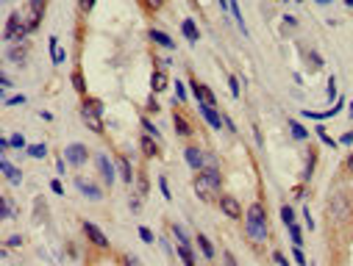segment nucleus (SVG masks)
I'll return each instance as SVG.
<instances>
[{"instance_id": "1", "label": "nucleus", "mask_w": 353, "mask_h": 266, "mask_svg": "<svg viewBox=\"0 0 353 266\" xmlns=\"http://www.w3.org/2000/svg\"><path fill=\"white\" fill-rule=\"evenodd\" d=\"M248 236L253 241H264L267 238V213H264L262 202H253L248 208Z\"/></svg>"}, {"instance_id": "2", "label": "nucleus", "mask_w": 353, "mask_h": 266, "mask_svg": "<svg viewBox=\"0 0 353 266\" xmlns=\"http://www.w3.org/2000/svg\"><path fill=\"white\" fill-rule=\"evenodd\" d=\"M328 213L334 222H347V219L353 216V208H350V200H347L345 194H334L328 202Z\"/></svg>"}, {"instance_id": "3", "label": "nucleus", "mask_w": 353, "mask_h": 266, "mask_svg": "<svg viewBox=\"0 0 353 266\" xmlns=\"http://www.w3.org/2000/svg\"><path fill=\"white\" fill-rule=\"evenodd\" d=\"M81 119H84V125L92 130V133H103V122H100V111H97L95 106H89V103H84L81 106Z\"/></svg>"}, {"instance_id": "4", "label": "nucleus", "mask_w": 353, "mask_h": 266, "mask_svg": "<svg viewBox=\"0 0 353 266\" xmlns=\"http://www.w3.org/2000/svg\"><path fill=\"white\" fill-rule=\"evenodd\" d=\"M25 31H28V25L23 23V17L20 14H12L6 23V39H23Z\"/></svg>"}, {"instance_id": "5", "label": "nucleus", "mask_w": 353, "mask_h": 266, "mask_svg": "<svg viewBox=\"0 0 353 266\" xmlns=\"http://www.w3.org/2000/svg\"><path fill=\"white\" fill-rule=\"evenodd\" d=\"M86 147L84 144H70V147L64 150V158H67V164H72V166H81L86 161Z\"/></svg>"}, {"instance_id": "6", "label": "nucleus", "mask_w": 353, "mask_h": 266, "mask_svg": "<svg viewBox=\"0 0 353 266\" xmlns=\"http://www.w3.org/2000/svg\"><path fill=\"white\" fill-rule=\"evenodd\" d=\"M84 233L92 238V244H95V247H108V238L103 236V230L95 225V222H84Z\"/></svg>"}, {"instance_id": "7", "label": "nucleus", "mask_w": 353, "mask_h": 266, "mask_svg": "<svg viewBox=\"0 0 353 266\" xmlns=\"http://www.w3.org/2000/svg\"><path fill=\"white\" fill-rule=\"evenodd\" d=\"M195 191H198V194L203 197L206 202H211V197H214V191H217V189L203 177V172H198V177H195Z\"/></svg>"}, {"instance_id": "8", "label": "nucleus", "mask_w": 353, "mask_h": 266, "mask_svg": "<svg viewBox=\"0 0 353 266\" xmlns=\"http://www.w3.org/2000/svg\"><path fill=\"white\" fill-rule=\"evenodd\" d=\"M184 155H186V164H189L192 169H195V172H203V164H206V153H200L198 147H189V150H186Z\"/></svg>"}, {"instance_id": "9", "label": "nucleus", "mask_w": 353, "mask_h": 266, "mask_svg": "<svg viewBox=\"0 0 353 266\" xmlns=\"http://www.w3.org/2000/svg\"><path fill=\"white\" fill-rule=\"evenodd\" d=\"M192 92H195V97H198L200 106H214V95L209 92V86H203V83L192 81Z\"/></svg>"}, {"instance_id": "10", "label": "nucleus", "mask_w": 353, "mask_h": 266, "mask_svg": "<svg viewBox=\"0 0 353 266\" xmlns=\"http://www.w3.org/2000/svg\"><path fill=\"white\" fill-rule=\"evenodd\" d=\"M220 208H222V213L225 216H231V219H240L242 216V208H240V202L233 200V197H220Z\"/></svg>"}, {"instance_id": "11", "label": "nucleus", "mask_w": 353, "mask_h": 266, "mask_svg": "<svg viewBox=\"0 0 353 266\" xmlns=\"http://www.w3.org/2000/svg\"><path fill=\"white\" fill-rule=\"evenodd\" d=\"M0 169H3V175L9 177V183H14V186H20V183H23V172H20V169H14V166L9 164V158H6V155L0 158Z\"/></svg>"}, {"instance_id": "12", "label": "nucleus", "mask_w": 353, "mask_h": 266, "mask_svg": "<svg viewBox=\"0 0 353 266\" xmlns=\"http://www.w3.org/2000/svg\"><path fill=\"white\" fill-rule=\"evenodd\" d=\"M75 186H78V189H81V191H84V194L86 197H89V200H100V189H97V186L95 183H89V180H84V177H78V180H75Z\"/></svg>"}, {"instance_id": "13", "label": "nucleus", "mask_w": 353, "mask_h": 266, "mask_svg": "<svg viewBox=\"0 0 353 266\" xmlns=\"http://www.w3.org/2000/svg\"><path fill=\"white\" fill-rule=\"evenodd\" d=\"M200 114H203L206 122H209L214 130H220V128H222V119H220V114L214 111V106H200Z\"/></svg>"}, {"instance_id": "14", "label": "nucleus", "mask_w": 353, "mask_h": 266, "mask_svg": "<svg viewBox=\"0 0 353 266\" xmlns=\"http://www.w3.org/2000/svg\"><path fill=\"white\" fill-rule=\"evenodd\" d=\"M150 39H153L156 45H162V48H167V50H173V48H175V42L170 39V36L164 34V31H156V28H150Z\"/></svg>"}, {"instance_id": "15", "label": "nucleus", "mask_w": 353, "mask_h": 266, "mask_svg": "<svg viewBox=\"0 0 353 266\" xmlns=\"http://www.w3.org/2000/svg\"><path fill=\"white\" fill-rule=\"evenodd\" d=\"M97 166H100L103 177H106V180H108V186H111V183H114V166H111V161H108L106 155H100V158H97Z\"/></svg>"}, {"instance_id": "16", "label": "nucleus", "mask_w": 353, "mask_h": 266, "mask_svg": "<svg viewBox=\"0 0 353 266\" xmlns=\"http://www.w3.org/2000/svg\"><path fill=\"white\" fill-rule=\"evenodd\" d=\"M339 108H342V100H336V106L331 108V111H303V117H309V119H328V117H334Z\"/></svg>"}, {"instance_id": "17", "label": "nucleus", "mask_w": 353, "mask_h": 266, "mask_svg": "<svg viewBox=\"0 0 353 266\" xmlns=\"http://www.w3.org/2000/svg\"><path fill=\"white\" fill-rule=\"evenodd\" d=\"M150 86H153V92H164L167 89V72H153V78H150Z\"/></svg>"}, {"instance_id": "18", "label": "nucleus", "mask_w": 353, "mask_h": 266, "mask_svg": "<svg viewBox=\"0 0 353 266\" xmlns=\"http://www.w3.org/2000/svg\"><path fill=\"white\" fill-rule=\"evenodd\" d=\"M173 125H175V130H178L181 136H192V128H189V122H186L181 114H175L173 117Z\"/></svg>"}, {"instance_id": "19", "label": "nucleus", "mask_w": 353, "mask_h": 266, "mask_svg": "<svg viewBox=\"0 0 353 266\" xmlns=\"http://www.w3.org/2000/svg\"><path fill=\"white\" fill-rule=\"evenodd\" d=\"M120 175H123V180H126L128 186L134 183V169H131V161L128 158H120Z\"/></svg>"}, {"instance_id": "20", "label": "nucleus", "mask_w": 353, "mask_h": 266, "mask_svg": "<svg viewBox=\"0 0 353 266\" xmlns=\"http://www.w3.org/2000/svg\"><path fill=\"white\" fill-rule=\"evenodd\" d=\"M181 28H184V36H186V39L198 45V28H195V23H192V20H184V23H181Z\"/></svg>"}, {"instance_id": "21", "label": "nucleus", "mask_w": 353, "mask_h": 266, "mask_svg": "<svg viewBox=\"0 0 353 266\" xmlns=\"http://www.w3.org/2000/svg\"><path fill=\"white\" fill-rule=\"evenodd\" d=\"M50 56H53V64H61V61H64V53H61L56 36H50Z\"/></svg>"}, {"instance_id": "22", "label": "nucleus", "mask_w": 353, "mask_h": 266, "mask_svg": "<svg viewBox=\"0 0 353 266\" xmlns=\"http://www.w3.org/2000/svg\"><path fill=\"white\" fill-rule=\"evenodd\" d=\"M203 177L206 180H209L211 186H214V189H220V183H222V177H220V172L214 169V166H209V169H203Z\"/></svg>"}, {"instance_id": "23", "label": "nucleus", "mask_w": 353, "mask_h": 266, "mask_svg": "<svg viewBox=\"0 0 353 266\" xmlns=\"http://www.w3.org/2000/svg\"><path fill=\"white\" fill-rule=\"evenodd\" d=\"M142 153L153 158V155H159V144H156L150 136H145V139H142Z\"/></svg>"}, {"instance_id": "24", "label": "nucleus", "mask_w": 353, "mask_h": 266, "mask_svg": "<svg viewBox=\"0 0 353 266\" xmlns=\"http://www.w3.org/2000/svg\"><path fill=\"white\" fill-rule=\"evenodd\" d=\"M198 244H200V249H203L206 258H214V247H211V241L203 236V233H198Z\"/></svg>"}, {"instance_id": "25", "label": "nucleus", "mask_w": 353, "mask_h": 266, "mask_svg": "<svg viewBox=\"0 0 353 266\" xmlns=\"http://www.w3.org/2000/svg\"><path fill=\"white\" fill-rule=\"evenodd\" d=\"M287 227H289V236H292V244H295V247H300V244H303V236H300L298 222H292V225H287Z\"/></svg>"}, {"instance_id": "26", "label": "nucleus", "mask_w": 353, "mask_h": 266, "mask_svg": "<svg viewBox=\"0 0 353 266\" xmlns=\"http://www.w3.org/2000/svg\"><path fill=\"white\" fill-rule=\"evenodd\" d=\"M289 128H292V136H295V139H300V142H303V139L309 136V130H306L303 125H298V122H295V119H292V122H289Z\"/></svg>"}, {"instance_id": "27", "label": "nucleus", "mask_w": 353, "mask_h": 266, "mask_svg": "<svg viewBox=\"0 0 353 266\" xmlns=\"http://www.w3.org/2000/svg\"><path fill=\"white\" fill-rule=\"evenodd\" d=\"M45 153H48V150H45V144H31V147H28L31 158H45Z\"/></svg>"}, {"instance_id": "28", "label": "nucleus", "mask_w": 353, "mask_h": 266, "mask_svg": "<svg viewBox=\"0 0 353 266\" xmlns=\"http://www.w3.org/2000/svg\"><path fill=\"white\" fill-rule=\"evenodd\" d=\"M281 222H284V225H292V222H295V211L289 205L281 208Z\"/></svg>"}, {"instance_id": "29", "label": "nucleus", "mask_w": 353, "mask_h": 266, "mask_svg": "<svg viewBox=\"0 0 353 266\" xmlns=\"http://www.w3.org/2000/svg\"><path fill=\"white\" fill-rule=\"evenodd\" d=\"M173 233H175V238H178V247H189V238H186V233L181 230L178 225H173Z\"/></svg>"}, {"instance_id": "30", "label": "nucleus", "mask_w": 353, "mask_h": 266, "mask_svg": "<svg viewBox=\"0 0 353 266\" xmlns=\"http://www.w3.org/2000/svg\"><path fill=\"white\" fill-rule=\"evenodd\" d=\"M72 86H75L81 95L86 92V86H84V75H81V72H75V75H72Z\"/></svg>"}, {"instance_id": "31", "label": "nucleus", "mask_w": 353, "mask_h": 266, "mask_svg": "<svg viewBox=\"0 0 353 266\" xmlns=\"http://www.w3.org/2000/svg\"><path fill=\"white\" fill-rule=\"evenodd\" d=\"M178 252H181V258H184V266H195V260H192V252H189V247H178Z\"/></svg>"}, {"instance_id": "32", "label": "nucleus", "mask_w": 353, "mask_h": 266, "mask_svg": "<svg viewBox=\"0 0 353 266\" xmlns=\"http://www.w3.org/2000/svg\"><path fill=\"white\" fill-rule=\"evenodd\" d=\"M14 216V208H12V200L3 197V219H12Z\"/></svg>"}, {"instance_id": "33", "label": "nucleus", "mask_w": 353, "mask_h": 266, "mask_svg": "<svg viewBox=\"0 0 353 266\" xmlns=\"http://www.w3.org/2000/svg\"><path fill=\"white\" fill-rule=\"evenodd\" d=\"M31 9H34V17L39 20V14L45 12V0H31Z\"/></svg>"}, {"instance_id": "34", "label": "nucleus", "mask_w": 353, "mask_h": 266, "mask_svg": "<svg viewBox=\"0 0 353 266\" xmlns=\"http://www.w3.org/2000/svg\"><path fill=\"white\" fill-rule=\"evenodd\" d=\"M142 128L148 130V136H153V139H159V130L153 128V125H150V119H142Z\"/></svg>"}, {"instance_id": "35", "label": "nucleus", "mask_w": 353, "mask_h": 266, "mask_svg": "<svg viewBox=\"0 0 353 266\" xmlns=\"http://www.w3.org/2000/svg\"><path fill=\"white\" fill-rule=\"evenodd\" d=\"M139 238H142V241H148V244H153V233H150L148 227H139Z\"/></svg>"}, {"instance_id": "36", "label": "nucleus", "mask_w": 353, "mask_h": 266, "mask_svg": "<svg viewBox=\"0 0 353 266\" xmlns=\"http://www.w3.org/2000/svg\"><path fill=\"white\" fill-rule=\"evenodd\" d=\"M228 86H231V95L233 97H240V81H237V78H228Z\"/></svg>"}, {"instance_id": "37", "label": "nucleus", "mask_w": 353, "mask_h": 266, "mask_svg": "<svg viewBox=\"0 0 353 266\" xmlns=\"http://www.w3.org/2000/svg\"><path fill=\"white\" fill-rule=\"evenodd\" d=\"M25 97L23 95H14V97H6V106H23Z\"/></svg>"}, {"instance_id": "38", "label": "nucleus", "mask_w": 353, "mask_h": 266, "mask_svg": "<svg viewBox=\"0 0 353 266\" xmlns=\"http://www.w3.org/2000/svg\"><path fill=\"white\" fill-rule=\"evenodd\" d=\"M9 56H12V61H23V59H25V48H20V50L14 48V50H12V53H9Z\"/></svg>"}, {"instance_id": "39", "label": "nucleus", "mask_w": 353, "mask_h": 266, "mask_svg": "<svg viewBox=\"0 0 353 266\" xmlns=\"http://www.w3.org/2000/svg\"><path fill=\"white\" fill-rule=\"evenodd\" d=\"M162 3H164V0H145V6H148L150 12H159V9H162Z\"/></svg>"}, {"instance_id": "40", "label": "nucleus", "mask_w": 353, "mask_h": 266, "mask_svg": "<svg viewBox=\"0 0 353 266\" xmlns=\"http://www.w3.org/2000/svg\"><path fill=\"white\" fill-rule=\"evenodd\" d=\"M12 147H25V139H23V133H14V136H12Z\"/></svg>"}, {"instance_id": "41", "label": "nucleus", "mask_w": 353, "mask_h": 266, "mask_svg": "<svg viewBox=\"0 0 353 266\" xmlns=\"http://www.w3.org/2000/svg\"><path fill=\"white\" fill-rule=\"evenodd\" d=\"M317 133H320V139H323L325 144H331V147H334V139H331V136H328V133H325L323 128H317Z\"/></svg>"}, {"instance_id": "42", "label": "nucleus", "mask_w": 353, "mask_h": 266, "mask_svg": "<svg viewBox=\"0 0 353 266\" xmlns=\"http://www.w3.org/2000/svg\"><path fill=\"white\" fill-rule=\"evenodd\" d=\"M159 186H162V194H164V200H170V186H167V180H159Z\"/></svg>"}, {"instance_id": "43", "label": "nucleus", "mask_w": 353, "mask_h": 266, "mask_svg": "<svg viewBox=\"0 0 353 266\" xmlns=\"http://www.w3.org/2000/svg\"><path fill=\"white\" fill-rule=\"evenodd\" d=\"M50 189H53V194H64V186H61L59 180H53V183H50Z\"/></svg>"}, {"instance_id": "44", "label": "nucleus", "mask_w": 353, "mask_h": 266, "mask_svg": "<svg viewBox=\"0 0 353 266\" xmlns=\"http://www.w3.org/2000/svg\"><path fill=\"white\" fill-rule=\"evenodd\" d=\"M295 260H298L300 266H306V258H303V252H300V247H295Z\"/></svg>"}, {"instance_id": "45", "label": "nucleus", "mask_w": 353, "mask_h": 266, "mask_svg": "<svg viewBox=\"0 0 353 266\" xmlns=\"http://www.w3.org/2000/svg\"><path fill=\"white\" fill-rule=\"evenodd\" d=\"M6 244H9V247H20V244H23V238H20V236H12Z\"/></svg>"}, {"instance_id": "46", "label": "nucleus", "mask_w": 353, "mask_h": 266, "mask_svg": "<svg viewBox=\"0 0 353 266\" xmlns=\"http://www.w3.org/2000/svg\"><path fill=\"white\" fill-rule=\"evenodd\" d=\"M126 263L128 266H139V258H137V255H126Z\"/></svg>"}, {"instance_id": "47", "label": "nucleus", "mask_w": 353, "mask_h": 266, "mask_svg": "<svg viewBox=\"0 0 353 266\" xmlns=\"http://www.w3.org/2000/svg\"><path fill=\"white\" fill-rule=\"evenodd\" d=\"M276 263H278V266H289V260H287V258H284V255H281V252H276Z\"/></svg>"}, {"instance_id": "48", "label": "nucleus", "mask_w": 353, "mask_h": 266, "mask_svg": "<svg viewBox=\"0 0 353 266\" xmlns=\"http://www.w3.org/2000/svg\"><path fill=\"white\" fill-rule=\"evenodd\" d=\"M92 3H95V0H81V12H89Z\"/></svg>"}, {"instance_id": "49", "label": "nucleus", "mask_w": 353, "mask_h": 266, "mask_svg": "<svg viewBox=\"0 0 353 266\" xmlns=\"http://www.w3.org/2000/svg\"><path fill=\"white\" fill-rule=\"evenodd\" d=\"M225 266H237V260H233L231 252H225Z\"/></svg>"}, {"instance_id": "50", "label": "nucleus", "mask_w": 353, "mask_h": 266, "mask_svg": "<svg viewBox=\"0 0 353 266\" xmlns=\"http://www.w3.org/2000/svg\"><path fill=\"white\" fill-rule=\"evenodd\" d=\"M175 92H178V97H181V100L186 97V92H184V86H181V83H175Z\"/></svg>"}, {"instance_id": "51", "label": "nucleus", "mask_w": 353, "mask_h": 266, "mask_svg": "<svg viewBox=\"0 0 353 266\" xmlns=\"http://www.w3.org/2000/svg\"><path fill=\"white\" fill-rule=\"evenodd\" d=\"M347 169L353 172V155H350V158H347Z\"/></svg>"}, {"instance_id": "52", "label": "nucleus", "mask_w": 353, "mask_h": 266, "mask_svg": "<svg viewBox=\"0 0 353 266\" xmlns=\"http://www.w3.org/2000/svg\"><path fill=\"white\" fill-rule=\"evenodd\" d=\"M317 3H323V6H328V3H334V0H317Z\"/></svg>"}, {"instance_id": "53", "label": "nucleus", "mask_w": 353, "mask_h": 266, "mask_svg": "<svg viewBox=\"0 0 353 266\" xmlns=\"http://www.w3.org/2000/svg\"><path fill=\"white\" fill-rule=\"evenodd\" d=\"M347 114H350V119H353V103H350V111H347Z\"/></svg>"}, {"instance_id": "54", "label": "nucleus", "mask_w": 353, "mask_h": 266, "mask_svg": "<svg viewBox=\"0 0 353 266\" xmlns=\"http://www.w3.org/2000/svg\"><path fill=\"white\" fill-rule=\"evenodd\" d=\"M345 3H347V6H350V9H353V0H345Z\"/></svg>"}]
</instances>
